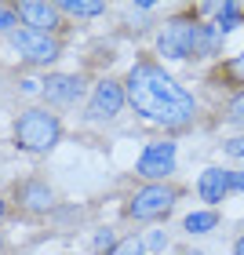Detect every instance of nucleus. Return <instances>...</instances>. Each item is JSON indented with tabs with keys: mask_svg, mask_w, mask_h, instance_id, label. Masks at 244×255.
Segmentation results:
<instances>
[{
	"mask_svg": "<svg viewBox=\"0 0 244 255\" xmlns=\"http://www.w3.org/2000/svg\"><path fill=\"white\" fill-rule=\"evenodd\" d=\"M124 91L138 117L160 128H186L197 113L193 95L175 84L157 62H135L124 80Z\"/></svg>",
	"mask_w": 244,
	"mask_h": 255,
	"instance_id": "nucleus-1",
	"label": "nucleus"
},
{
	"mask_svg": "<svg viewBox=\"0 0 244 255\" xmlns=\"http://www.w3.org/2000/svg\"><path fill=\"white\" fill-rule=\"evenodd\" d=\"M59 138H62V124L55 113L40 110V106L18 113V121H15V146L18 149H26V153H48V149L59 146Z\"/></svg>",
	"mask_w": 244,
	"mask_h": 255,
	"instance_id": "nucleus-2",
	"label": "nucleus"
},
{
	"mask_svg": "<svg viewBox=\"0 0 244 255\" xmlns=\"http://www.w3.org/2000/svg\"><path fill=\"white\" fill-rule=\"evenodd\" d=\"M197 22L190 18H175V22H168L164 33L157 37V51L164 55V59L171 62H182V59H190V55H197Z\"/></svg>",
	"mask_w": 244,
	"mask_h": 255,
	"instance_id": "nucleus-3",
	"label": "nucleus"
},
{
	"mask_svg": "<svg viewBox=\"0 0 244 255\" xmlns=\"http://www.w3.org/2000/svg\"><path fill=\"white\" fill-rule=\"evenodd\" d=\"M7 40H11V48H15L26 62H37V66H48L59 59V40L51 37V33H37V29H15V33H7Z\"/></svg>",
	"mask_w": 244,
	"mask_h": 255,
	"instance_id": "nucleus-4",
	"label": "nucleus"
},
{
	"mask_svg": "<svg viewBox=\"0 0 244 255\" xmlns=\"http://www.w3.org/2000/svg\"><path fill=\"white\" fill-rule=\"evenodd\" d=\"M179 201V190L175 186H164V182H149V186H142L131 204H127V212H131L135 219H157V215H168L171 208H175Z\"/></svg>",
	"mask_w": 244,
	"mask_h": 255,
	"instance_id": "nucleus-5",
	"label": "nucleus"
},
{
	"mask_svg": "<svg viewBox=\"0 0 244 255\" xmlns=\"http://www.w3.org/2000/svg\"><path fill=\"white\" fill-rule=\"evenodd\" d=\"M175 171V142H149L135 160V175L149 182H160Z\"/></svg>",
	"mask_w": 244,
	"mask_h": 255,
	"instance_id": "nucleus-6",
	"label": "nucleus"
},
{
	"mask_svg": "<svg viewBox=\"0 0 244 255\" xmlns=\"http://www.w3.org/2000/svg\"><path fill=\"white\" fill-rule=\"evenodd\" d=\"M124 102H127L124 84H117V80H99L95 91H91V99H88V113L84 117L88 121H110V117H117V113L124 110Z\"/></svg>",
	"mask_w": 244,
	"mask_h": 255,
	"instance_id": "nucleus-7",
	"label": "nucleus"
},
{
	"mask_svg": "<svg viewBox=\"0 0 244 255\" xmlns=\"http://www.w3.org/2000/svg\"><path fill=\"white\" fill-rule=\"evenodd\" d=\"M40 95L55 102V106H77L84 99V77L77 73H55L48 80H40Z\"/></svg>",
	"mask_w": 244,
	"mask_h": 255,
	"instance_id": "nucleus-8",
	"label": "nucleus"
},
{
	"mask_svg": "<svg viewBox=\"0 0 244 255\" xmlns=\"http://www.w3.org/2000/svg\"><path fill=\"white\" fill-rule=\"evenodd\" d=\"M18 18L26 22V29L48 33L59 26V4H48V0H22L18 4Z\"/></svg>",
	"mask_w": 244,
	"mask_h": 255,
	"instance_id": "nucleus-9",
	"label": "nucleus"
},
{
	"mask_svg": "<svg viewBox=\"0 0 244 255\" xmlns=\"http://www.w3.org/2000/svg\"><path fill=\"white\" fill-rule=\"evenodd\" d=\"M197 193H201L204 204H223L230 193V171L226 168H204L201 179H197Z\"/></svg>",
	"mask_w": 244,
	"mask_h": 255,
	"instance_id": "nucleus-10",
	"label": "nucleus"
},
{
	"mask_svg": "<svg viewBox=\"0 0 244 255\" xmlns=\"http://www.w3.org/2000/svg\"><path fill=\"white\" fill-rule=\"evenodd\" d=\"M18 201L22 208H29V212H48L51 208V190H48V182H22V190H18Z\"/></svg>",
	"mask_w": 244,
	"mask_h": 255,
	"instance_id": "nucleus-11",
	"label": "nucleus"
},
{
	"mask_svg": "<svg viewBox=\"0 0 244 255\" xmlns=\"http://www.w3.org/2000/svg\"><path fill=\"white\" fill-rule=\"evenodd\" d=\"M219 48H223L219 26H201L197 29V59H212V55H219Z\"/></svg>",
	"mask_w": 244,
	"mask_h": 255,
	"instance_id": "nucleus-12",
	"label": "nucleus"
},
{
	"mask_svg": "<svg viewBox=\"0 0 244 255\" xmlns=\"http://www.w3.org/2000/svg\"><path fill=\"white\" fill-rule=\"evenodd\" d=\"M215 226H219V212H215V208H208V212H190L182 219L186 234H212Z\"/></svg>",
	"mask_w": 244,
	"mask_h": 255,
	"instance_id": "nucleus-13",
	"label": "nucleus"
},
{
	"mask_svg": "<svg viewBox=\"0 0 244 255\" xmlns=\"http://www.w3.org/2000/svg\"><path fill=\"white\" fill-rule=\"evenodd\" d=\"M59 11H69V15H80V18H95L106 11V4H88V0H62Z\"/></svg>",
	"mask_w": 244,
	"mask_h": 255,
	"instance_id": "nucleus-14",
	"label": "nucleus"
},
{
	"mask_svg": "<svg viewBox=\"0 0 244 255\" xmlns=\"http://www.w3.org/2000/svg\"><path fill=\"white\" fill-rule=\"evenodd\" d=\"M215 11H219V22H215V26H219V33H223V37H226L234 26H241V18H244L237 4H223V7H215Z\"/></svg>",
	"mask_w": 244,
	"mask_h": 255,
	"instance_id": "nucleus-15",
	"label": "nucleus"
},
{
	"mask_svg": "<svg viewBox=\"0 0 244 255\" xmlns=\"http://www.w3.org/2000/svg\"><path fill=\"white\" fill-rule=\"evenodd\" d=\"M110 255H149V252L142 248V241H138V237H124V241H117V245H113Z\"/></svg>",
	"mask_w": 244,
	"mask_h": 255,
	"instance_id": "nucleus-16",
	"label": "nucleus"
},
{
	"mask_svg": "<svg viewBox=\"0 0 244 255\" xmlns=\"http://www.w3.org/2000/svg\"><path fill=\"white\" fill-rule=\"evenodd\" d=\"M142 248H146L149 255H153V252H160V248H168V234H164V230H153V234H146Z\"/></svg>",
	"mask_w": 244,
	"mask_h": 255,
	"instance_id": "nucleus-17",
	"label": "nucleus"
},
{
	"mask_svg": "<svg viewBox=\"0 0 244 255\" xmlns=\"http://www.w3.org/2000/svg\"><path fill=\"white\" fill-rule=\"evenodd\" d=\"M15 26H18V11L0 4V33H15Z\"/></svg>",
	"mask_w": 244,
	"mask_h": 255,
	"instance_id": "nucleus-18",
	"label": "nucleus"
},
{
	"mask_svg": "<svg viewBox=\"0 0 244 255\" xmlns=\"http://www.w3.org/2000/svg\"><path fill=\"white\" fill-rule=\"evenodd\" d=\"M230 121L244 124V91H241V95H234V99H230Z\"/></svg>",
	"mask_w": 244,
	"mask_h": 255,
	"instance_id": "nucleus-19",
	"label": "nucleus"
},
{
	"mask_svg": "<svg viewBox=\"0 0 244 255\" xmlns=\"http://www.w3.org/2000/svg\"><path fill=\"white\" fill-rule=\"evenodd\" d=\"M113 245H117L113 230H99V234H95V252H102V248H110V252H113Z\"/></svg>",
	"mask_w": 244,
	"mask_h": 255,
	"instance_id": "nucleus-20",
	"label": "nucleus"
},
{
	"mask_svg": "<svg viewBox=\"0 0 244 255\" xmlns=\"http://www.w3.org/2000/svg\"><path fill=\"white\" fill-rule=\"evenodd\" d=\"M223 149L230 157H244V135H234V138H226L223 142Z\"/></svg>",
	"mask_w": 244,
	"mask_h": 255,
	"instance_id": "nucleus-21",
	"label": "nucleus"
},
{
	"mask_svg": "<svg viewBox=\"0 0 244 255\" xmlns=\"http://www.w3.org/2000/svg\"><path fill=\"white\" fill-rule=\"evenodd\" d=\"M230 193H244V171H230Z\"/></svg>",
	"mask_w": 244,
	"mask_h": 255,
	"instance_id": "nucleus-22",
	"label": "nucleus"
},
{
	"mask_svg": "<svg viewBox=\"0 0 244 255\" xmlns=\"http://www.w3.org/2000/svg\"><path fill=\"white\" fill-rule=\"evenodd\" d=\"M230 73H234V77H241V80H244V51L237 55V59H234V62H230Z\"/></svg>",
	"mask_w": 244,
	"mask_h": 255,
	"instance_id": "nucleus-23",
	"label": "nucleus"
},
{
	"mask_svg": "<svg viewBox=\"0 0 244 255\" xmlns=\"http://www.w3.org/2000/svg\"><path fill=\"white\" fill-rule=\"evenodd\" d=\"M22 91H29V95H33V91H40V80H22Z\"/></svg>",
	"mask_w": 244,
	"mask_h": 255,
	"instance_id": "nucleus-24",
	"label": "nucleus"
},
{
	"mask_svg": "<svg viewBox=\"0 0 244 255\" xmlns=\"http://www.w3.org/2000/svg\"><path fill=\"white\" fill-rule=\"evenodd\" d=\"M234 255H244V234L237 237V245H234Z\"/></svg>",
	"mask_w": 244,
	"mask_h": 255,
	"instance_id": "nucleus-25",
	"label": "nucleus"
},
{
	"mask_svg": "<svg viewBox=\"0 0 244 255\" xmlns=\"http://www.w3.org/2000/svg\"><path fill=\"white\" fill-rule=\"evenodd\" d=\"M0 219H4V197H0Z\"/></svg>",
	"mask_w": 244,
	"mask_h": 255,
	"instance_id": "nucleus-26",
	"label": "nucleus"
},
{
	"mask_svg": "<svg viewBox=\"0 0 244 255\" xmlns=\"http://www.w3.org/2000/svg\"><path fill=\"white\" fill-rule=\"evenodd\" d=\"M0 252H4V241H0Z\"/></svg>",
	"mask_w": 244,
	"mask_h": 255,
	"instance_id": "nucleus-27",
	"label": "nucleus"
}]
</instances>
